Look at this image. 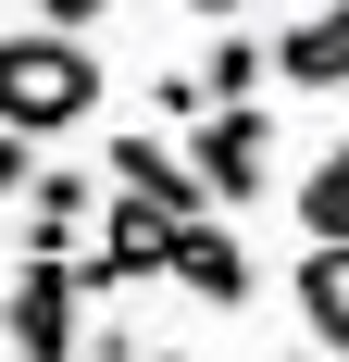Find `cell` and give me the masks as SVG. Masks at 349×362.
<instances>
[{
    "label": "cell",
    "instance_id": "6da1fadb",
    "mask_svg": "<svg viewBox=\"0 0 349 362\" xmlns=\"http://www.w3.org/2000/svg\"><path fill=\"white\" fill-rule=\"evenodd\" d=\"M100 112V63H88V37H50V25H13L0 37V138H63Z\"/></svg>",
    "mask_w": 349,
    "mask_h": 362
},
{
    "label": "cell",
    "instance_id": "7a4b0ae2",
    "mask_svg": "<svg viewBox=\"0 0 349 362\" xmlns=\"http://www.w3.org/2000/svg\"><path fill=\"white\" fill-rule=\"evenodd\" d=\"M75 313H88L75 262H13V288H0V350L13 362H75Z\"/></svg>",
    "mask_w": 349,
    "mask_h": 362
},
{
    "label": "cell",
    "instance_id": "3957f363",
    "mask_svg": "<svg viewBox=\"0 0 349 362\" xmlns=\"http://www.w3.org/2000/svg\"><path fill=\"white\" fill-rule=\"evenodd\" d=\"M187 150V175H200V200H262L275 187V112L249 100V112H212L200 138H174Z\"/></svg>",
    "mask_w": 349,
    "mask_h": 362
},
{
    "label": "cell",
    "instance_id": "277c9868",
    "mask_svg": "<svg viewBox=\"0 0 349 362\" xmlns=\"http://www.w3.org/2000/svg\"><path fill=\"white\" fill-rule=\"evenodd\" d=\"M174 238H187L174 213H150V200H112V213H100V250L75 262V288H88V300L150 288V275H174Z\"/></svg>",
    "mask_w": 349,
    "mask_h": 362
},
{
    "label": "cell",
    "instance_id": "5b68a950",
    "mask_svg": "<svg viewBox=\"0 0 349 362\" xmlns=\"http://www.w3.org/2000/svg\"><path fill=\"white\" fill-rule=\"evenodd\" d=\"M13 213H25V262H75V238L100 225V187H88V163H37Z\"/></svg>",
    "mask_w": 349,
    "mask_h": 362
},
{
    "label": "cell",
    "instance_id": "8992f818",
    "mask_svg": "<svg viewBox=\"0 0 349 362\" xmlns=\"http://www.w3.org/2000/svg\"><path fill=\"white\" fill-rule=\"evenodd\" d=\"M174 288L187 300H212V313H249V288H262V262H249V238L237 225H187V238H174Z\"/></svg>",
    "mask_w": 349,
    "mask_h": 362
},
{
    "label": "cell",
    "instance_id": "52a82bcc",
    "mask_svg": "<svg viewBox=\"0 0 349 362\" xmlns=\"http://www.w3.org/2000/svg\"><path fill=\"white\" fill-rule=\"evenodd\" d=\"M100 163H112V200H150V213H174V225H200V213H212L200 175H187V150H162L150 125H138V138H112Z\"/></svg>",
    "mask_w": 349,
    "mask_h": 362
},
{
    "label": "cell",
    "instance_id": "ba28073f",
    "mask_svg": "<svg viewBox=\"0 0 349 362\" xmlns=\"http://www.w3.org/2000/svg\"><path fill=\"white\" fill-rule=\"evenodd\" d=\"M275 75L287 88H349V0H324V13H300L275 37Z\"/></svg>",
    "mask_w": 349,
    "mask_h": 362
},
{
    "label": "cell",
    "instance_id": "9c48e42d",
    "mask_svg": "<svg viewBox=\"0 0 349 362\" xmlns=\"http://www.w3.org/2000/svg\"><path fill=\"white\" fill-rule=\"evenodd\" d=\"M262 75H275V37H237V25H225V37L200 50V100H212V112H249Z\"/></svg>",
    "mask_w": 349,
    "mask_h": 362
},
{
    "label": "cell",
    "instance_id": "30bf717a",
    "mask_svg": "<svg viewBox=\"0 0 349 362\" xmlns=\"http://www.w3.org/2000/svg\"><path fill=\"white\" fill-rule=\"evenodd\" d=\"M300 325L349 362V250H300Z\"/></svg>",
    "mask_w": 349,
    "mask_h": 362
},
{
    "label": "cell",
    "instance_id": "8fae6325",
    "mask_svg": "<svg viewBox=\"0 0 349 362\" xmlns=\"http://www.w3.org/2000/svg\"><path fill=\"white\" fill-rule=\"evenodd\" d=\"M300 238L312 250H349V163H312L300 175Z\"/></svg>",
    "mask_w": 349,
    "mask_h": 362
},
{
    "label": "cell",
    "instance_id": "7c38bea8",
    "mask_svg": "<svg viewBox=\"0 0 349 362\" xmlns=\"http://www.w3.org/2000/svg\"><path fill=\"white\" fill-rule=\"evenodd\" d=\"M100 13H112V0H25V25H50V37H88Z\"/></svg>",
    "mask_w": 349,
    "mask_h": 362
},
{
    "label": "cell",
    "instance_id": "4fadbf2b",
    "mask_svg": "<svg viewBox=\"0 0 349 362\" xmlns=\"http://www.w3.org/2000/svg\"><path fill=\"white\" fill-rule=\"evenodd\" d=\"M25 187H37V150H25V138H0V213H13Z\"/></svg>",
    "mask_w": 349,
    "mask_h": 362
},
{
    "label": "cell",
    "instance_id": "5bb4252c",
    "mask_svg": "<svg viewBox=\"0 0 349 362\" xmlns=\"http://www.w3.org/2000/svg\"><path fill=\"white\" fill-rule=\"evenodd\" d=\"M187 13H212V25H225V13H249V0H187Z\"/></svg>",
    "mask_w": 349,
    "mask_h": 362
},
{
    "label": "cell",
    "instance_id": "9a60e30c",
    "mask_svg": "<svg viewBox=\"0 0 349 362\" xmlns=\"http://www.w3.org/2000/svg\"><path fill=\"white\" fill-rule=\"evenodd\" d=\"M138 362H200V350H138Z\"/></svg>",
    "mask_w": 349,
    "mask_h": 362
},
{
    "label": "cell",
    "instance_id": "2e32d148",
    "mask_svg": "<svg viewBox=\"0 0 349 362\" xmlns=\"http://www.w3.org/2000/svg\"><path fill=\"white\" fill-rule=\"evenodd\" d=\"M337 163H349V138H337Z\"/></svg>",
    "mask_w": 349,
    "mask_h": 362
}]
</instances>
